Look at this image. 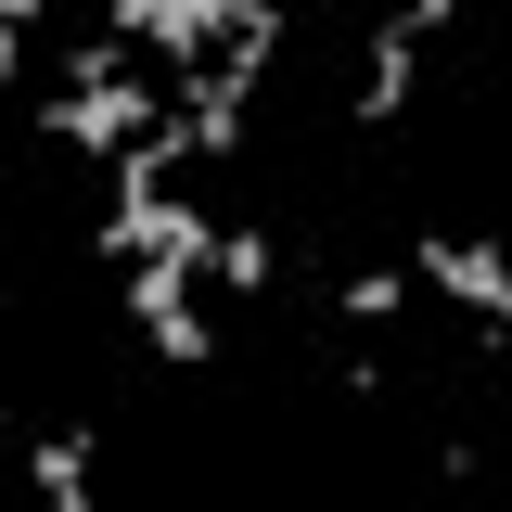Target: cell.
<instances>
[{"mask_svg": "<svg viewBox=\"0 0 512 512\" xmlns=\"http://www.w3.org/2000/svg\"><path fill=\"white\" fill-rule=\"evenodd\" d=\"M423 39H436V0H410V13H384V26H372V64H359V103H346L359 128H397V116H410V52H423Z\"/></svg>", "mask_w": 512, "mask_h": 512, "instance_id": "3957f363", "label": "cell"}, {"mask_svg": "<svg viewBox=\"0 0 512 512\" xmlns=\"http://www.w3.org/2000/svg\"><path fill=\"white\" fill-rule=\"evenodd\" d=\"M333 320H346V333H384V320H410V269H359V282H333Z\"/></svg>", "mask_w": 512, "mask_h": 512, "instance_id": "5b68a950", "label": "cell"}, {"mask_svg": "<svg viewBox=\"0 0 512 512\" xmlns=\"http://www.w3.org/2000/svg\"><path fill=\"white\" fill-rule=\"evenodd\" d=\"M410 282L461 295V308H474V346H500V333H512V269H500L487 244H461V231H423V244H410Z\"/></svg>", "mask_w": 512, "mask_h": 512, "instance_id": "7a4b0ae2", "label": "cell"}, {"mask_svg": "<svg viewBox=\"0 0 512 512\" xmlns=\"http://www.w3.org/2000/svg\"><path fill=\"white\" fill-rule=\"evenodd\" d=\"M205 269H218L231 295H269V282H282V244H269V231H218V244H205Z\"/></svg>", "mask_w": 512, "mask_h": 512, "instance_id": "8992f818", "label": "cell"}, {"mask_svg": "<svg viewBox=\"0 0 512 512\" xmlns=\"http://www.w3.org/2000/svg\"><path fill=\"white\" fill-rule=\"evenodd\" d=\"M90 461H103V423H52V436L26 448V474H39V512H103V500H90Z\"/></svg>", "mask_w": 512, "mask_h": 512, "instance_id": "277c9868", "label": "cell"}, {"mask_svg": "<svg viewBox=\"0 0 512 512\" xmlns=\"http://www.w3.org/2000/svg\"><path fill=\"white\" fill-rule=\"evenodd\" d=\"M26 64H39V13H26V0H0V90H13Z\"/></svg>", "mask_w": 512, "mask_h": 512, "instance_id": "52a82bcc", "label": "cell"}, {"mask_svg": "<svg viewBox=\"0 0 512 512\" xmlns=\"http://www.w3.org/2000/svg\"><path fill=\"white\" fill-rule=\"evenodd\" d=\"M205 244H218V231H205ZM205 244L141 256V269H128V320H141V346H154V359H180V372H205V359H218V320L192 308V282H205Z\"/></svg>", "mask_w": 512, "mask_h": 512, "instance_id": "6da1fadb", "label": "cell"}]
</instances>
